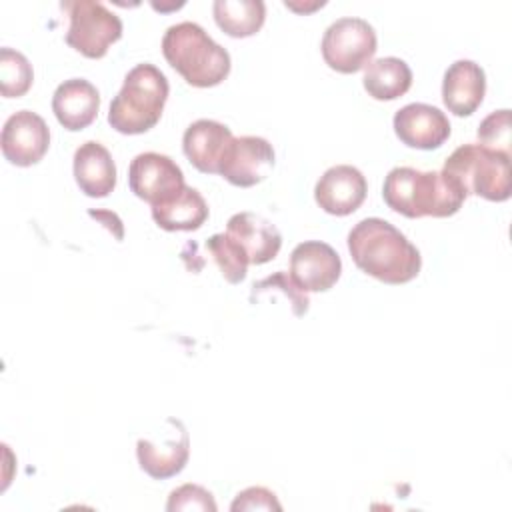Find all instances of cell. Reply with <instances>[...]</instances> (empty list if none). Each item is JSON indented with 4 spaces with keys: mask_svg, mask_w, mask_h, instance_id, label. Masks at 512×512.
<instances>
[{
    "mask_svg": "<svg viewBox=\"0 0 512 512\" xmlns=\"http://www.w3.org/2000/svg\"><path fill=\"white\" fill-rule=\"evenodd\" d=\"M354 264L384 284H406L422 268L420 250L388 220L364 218L348 232Z\"/></svg>",
    "mask_w": 512,
    "mask_h": 512,
    "instance_id": "6da1fadb",
    "label": "cell"
},
{
    "mask_svg": "<svg viewBox=\"0 0 512 512\" xmlns=\"http://www.w3.org/2000/svg\"><path fill=\"white\" fill-rule=\"evenodd\" d=\"M382 198L390 210L406 218H448L462 208L466 192L442 170L396 166L384 178Z\"/></svg>",
    "mask_w": 512,
    "mask_h": 512,
    "instance_id": "7a4b0ae2",
    "label": "cell"
},
{
    "mask_svg": "<svg viewBox=\"0 0 512 512\" xmlns=\"http://www.w3.org/2000/svg\"><path fill=\"white\" fill-rule=\"evenodd\" d=\"M166 62L196 88L218 86L230 74V54L196 22L172 24L162 36Z\"/></svg>",
    "mask_w": 512,
    "mask_h": 512,
    "instance_id": "3957f363",
    "label": "cell"
},
{
    "mask_svg": "<svg viewBox=\"0 0 512 512\" xmlns=\"http://www.w3.org/2000/svg\"><path fill=\"white\" fill-rule=\"evenodd\" d=\"M168 92L170 86L160 68L150 62L136 64L110 102L108 124L120 134L148 132L160 122Z\"/></svg>",
    "mask_w": 512,
    "mask_h": 512,
    "instance_id": "277c9868",
    "label": "cell"
},
{
    "mask_svg": "<svg viewBox=\"0 0 512 512\" xmlns=\"http://www.w3.org/2000/svg\"><path fill=\"white\" fill-rule=\"evenodd\" d=\"M462 190L490 202H504L510 198V154L482 146L462 144L446 160L444 168Z\"/></svg>",
    "mask_w": 512,
    "mask_h": 512,
    "instance_id": "5b68a950",
    "label": "cell"
},
{
    "mask_svg": "<svg viewBox=\"0 0 512 512\" xmlns=\"http://www.w3.org/2000/svg\"><path fill=\"white\" fill-rule=\"evenodd\" d=\"M320 50L324 62L332 70L340 74H354L362 70L376 54V30L364 18L342 16L324 30Z\"/></svg>",
    "mask_w": 512,
    "mask_h": 512,
    "instance_id": "8992f818",
    "label": "cell"
},
{
    "mask_svg": "<svg viewBox=\"0 0 512 512\" xmlns=\"http://www.w3.org/2000/svg\"><path fill=\"white\" fill-rule=\"evenodd\" d=\"M68 10L70 26L66 44L86 58H102L122 38V20L98 0H74L62 4Z\"/></svg>",
    "mask_w": 512,
    "mask_h": 512,
    "instance_id": "52a82bcc",
    "label": "cell"
},
{
    "mask_svg": "<svg viewBox=\"0 0 512 512\" xmlns=\"http://www.w3.org/2000/svg\"><path fill=\"white\" fill-rule=\"evenodd\" d=\"M50 146V128L44 118L32 110H18L4 122L0 148L14 166H32L44 158Z\"/></svg>",
    "mask_w": 512,
    "mask_h": 512,
    "instance_id": "ba28073f",
    "label": "cell"
},
{
    "mask_svg": "<svg viewBox=\"0 0 512 512\" xmlns=\"http://www.w3.org/2000/svg\"><path fill=\"white\" fill-rule=\"evenodd\" d=\"M274 148L262 136L232 138L218 174L232 186L250 188L260 184L274 168Z\"/></svg>",
    "mask_w": 512,
    "mask_h": 512,
    "instance_id": "9c48e42d",
    "label": "cell"
},
{
    "mask_svg": "<svg viewBox=\"0 0 512 512\" xmlns=\"http://www.w3.org/2000/svg\"><path fill=\"white\" fill-rule=\"evenodd\" d=\"M342 274L338 252L322 240L300 242L290 254V280L302 292H326Z\"/></svg>",
    "mask_w": 512,
    "mask_h": 512,
    "instance_id": "30bf717a",
    "label": "cell"
},
{
    "mask_svg": "<svg viewBox=\"0 0 512 512\" xmlns=\"http://www.w3.org/2000/svg\"><path fill=\"white\" fill-rule=\"evenodd\" d=\"M128 184L140 200L154 206L184 186V174L170 156L142 152L130 162Z\"/></svg>",
    "mask_w": 512,
    "mask_h": 512,
    "instance_id": "8fae6325",
    "label": "cell"
},
{
    "mask_svg": "<svg viewBox=\"0 0 512 512\" xmlns=\"http://www.w3.org/2000/svg\"><path fill=\"white\" fill-rule=\"evenodd\" d=\"M170 430L162 442L138 438L136 458L140 468L154 480H166L184 470L190 458V436L182 420L168 418Z\"/></svg>",
    "mask_w": 512,
    "mask_h": 512,
    "instance_id": "7c38bea8",
    "label": "cell"
},
{
    "mask_svg": "<svg viewBox=\"0 0 512 512\" xmlns=\"http://www.w3.org/2000/svg\"><path fill=\"white\" fill-rule=\"evenodd\" d=\"M394 132L402 144L418 150L440 148L450 138L448 116L424 102H412L402 106L392 120Z\"/></svg>",
    "mask_w": 512,
    "mask_h": 512,
    "instance_id": "4fadbf2b",
    "label": "cell"
},
{
    "mask_svg": "<svg viewBox=\"0 0 512 512\" xmlns=\"http://www.w3.org/2000/svg\"><path fill=\"white\" fill-rule=\"evenodd\" d=\"M368 192L364 174L352 164L330 166L314 186L316 204L332 216H348L356 212Z\"/></svg>",
    "mask_w": 512,
    "mask_h": 512,
    "instance_id": "5bb4252c",
    "label": "cell"
},
{
    "mask_svg": "<svg viewBox=\"0 0 512 512\" xmlns=\"http://www.w3.org/2000/svg\"><path fill=\"white\" fill-rule=\"evenodd\" d=\"M232 138L234 136L226 124L210 118H200L184 130L182 150L196 170L204 174H218L220 162Z\"/></svg>",
    "mask_w": 512,
    "mask_h": 512,
    "instance_id": "9a60e30c",
    "label": "cell"
},
{
    "mask_svg": "<svg viewBox=\"0 0 512 512\" xmlns=\"http://www.w3.org/2000/svg\"><path fill=\"white\" fill-rule=\"evenodd\" d=\"M226 234L244 250L248 262L256 266L274 260L282 246L280 230L254 212H238L230 216Z\"/></svg>",
    "mask_w": 512,
    "mask_h": 512,
    "instance_id": "2e32d148",
    "label": "cell"
},
{
    "mask_svg": "<svg viewBox=\"0 0 512 512\" xmlns=\"http://www.w3.org/2000/svg\"><path fill=\"white\" fill-rule=\"evenodd\" d=\"M486 94V74L474 60H456L442 80V102L456 116H470L478 110Z\"/></svg>",
    "mask_w": 512,
    "mask_h": 512,
    "instance_id": "e0dca14e",
    "label": "cell"
},
{
    "mask_svg": "<svg viewBox=\"0 0 512 512\" xmlns=\"http://www.w3.org/2000/svg\"><path fill=\"white\" fill-rule=\"evenodd\" d=\"M100 110V92L86 78H70L58 84L52 96L56 120L70 132L90 126Z\"/></svg>",
    "mask_w": 512,
    "mask_h": 512,
    "instance_id": "ac0fdd59",
    "label": "cell"
},
{
    "mask_svg": "<svg viewBox=\"0 0 512 512\" xmlns=\"http://www.w3.org/2000/svg\"><path fill=\"white\" fill-rule=\"evenodd\" d=\"M74 180L90 198H104L116 186V164L106 146L96 140L80 144L74 152Z\"/></svg>",
    "mask_w": 512,
    "mask_h": 512,
    "instance_id": "d6986e66",
    "label": "cell"
},
{
    "mask_svg": "<svg viewBox=\"0 0 512 512\" xmlns=\"http://www.w3.org/2000/svg\"><path fill=\"white\" fill-rule=\"evenodd\" d=\"M154 222L168 232L198 230L208 218V204L192 186H182L166 200L152 206Z\"/></svg>",
    "mask_w": 512,
    "mask_h": 512,
    "instance_id": "ffe728a7",
    "label": "cell"
},
{
    "mask_svg": "<svg viewBox=\"0 0 512 512\" xmlns=\"http://www.w3.org/2000/svg\"><path fill=\"white\" fill-rule=\"evenodd\" d=\"M362 84L374 100H396L410 90L412 70L402 58H376L366 64Z\"/></svg>",
    "mask_w": 512,
    "mask_h": 512,
    "instance_id": "44dd1931",
    "label": "cell"
},
{
    "mask_svg": "<svg viewBox=\"0 0 512 512\" xmlns=\"http://www.w3.org/2000/svg\"><path fill=\"white\" fill-rule=\"evenodd\" d=\"M212 14L218 28L232 38L254 36L266 20V4L262 0H216Z\"/></svg>",
    "mask_w": 512,
    "mask_h": 512,
    "instance_id": "7402d4cb",
    "label": "cell"
},
{
    "mask_svg": "<svg viewBox=\"0 0 512 512\" xmlns=\"http://www.w3.org/2000/svg\"><path fill=\"white\" fill-rule=\"evenodd\" d=\"M34 82V70L30 60L14 50L0 48V92L4 98H20L24 96Z\"/></svg>",
    "mask_w": 512,
    "mask_h": 512,
    "instance_id": "603a6c76",
    "label": "cell"
},
{
    "mask_svg": "<svg viewBox=\"0 0 512 512\" xmlns=\"http://www.w3.org/2000/svg\"><path fill=\"white\" fill-rule=\"evenodd\" d=\"M206 250L216 260L220 274L226 282L240 284L246 278L250 262H248L244 250L226 232L210 236L206 242Z\"/></svg>",
    "mask_w": 512,
    "mask_h": 512,
    "instance_id": "cb8c5ba5",
    "label": "cell"
},
{
    "mask_svg": "<svg viewBox=\"0 0 512 512\" xmlns=\"http://www.w3.org/2000/svg\"><path fill=\"white\" fill-rule=\"evenodd\" d=\"M478 140L482 146L510 154L512 152L510 110L502 108V110L490 112L478 126Z\"/></svg>",
    "mask_w": 512,
    "mask_h": 512,
    "instance_id": "d4e9b609",
    "label": "cell"
},
{
    "mask_svg": "<svg viewBox=\"0 0 512 512\" xmlns=\"http://www.w3.org/2000/svg\"><path fill=\"white\" fill-rule=\"evenodd\" d=\"M168 512H190V510H200V512H216L218 506L214 502L212 492H208L204 486L198 484H182L176 490L170 492L168 502H166Z\"/></svg>",
    "mask_w": 512,
    "mask_h": 512,
    "instance_id": "484cf974",
    "label": "cell"
},
{
    "mask_svg": "<svg viewBox=\"0 0 512 512\" xmlns=\"http://www.w3.org/2000/svg\"><path fill=\"white\" fill-rule=\"evenodd\" d=\"M270 288H272V290H282V292L288 296V300L292 302V312H294V316H304V314L308 312L310 300H308L306 292H302L300 288H296V284L290 280V276H288L284 270H278L276 274L266 276V278L260 280V282H254V286H252V296L258 294V292H262V290H270Z\"/></svg>",
    "mask_w": 512,
    "mask_h": 512,
    "instance_id": "4316f807",
    "label": "cell"
},
{
    "mask_svg": "<svg viewBox=\"0 0 512 512\" xmlns=\"http://www.w3.org/2000/svg\"><path fill=\"white\" fill-rule=\"evenodd\" d=\"M232 512H246V510H282L276 494L264 486H250L236 494L230 504Z\"/></svg>",
    "mask_w": 512,
    "mask_h": 512,
    "instance_id": "83f0119b",
    "label": "cell"
},
{
    "mask_svg": "<svg viewBox=\"0 0 512 512\" xmlns=\"http://www.w3.org/2000/svg\"><path fill=\"white\" fill-rule=\"evenodd\" d=\"M88 216L100 220L116 240H122L124 238V226H122V220L118 218V214L110 212V210H88Z\"/></svg>",
    "mask_w": 512,
    "mask_h": 512,
    "instance_id": "f1b7e54d",
    "label": "cell"
},
{
    "mask_svg": "<svg viewBox=\"0 0 512 512\" xmlns=\"http://www.w3.org/2000/svg\"><path fill=\"white\" fill-rule=\"evenodd\" d=\"M284 6L298 14H310L322 6H326V0H314V2H298V0H284Z\"/></svg>",
    "mask_w": 512,
    "mask_h": 512,
    "instance_id": "f546056e",
    "label": "cell"
},
{
    "mask_svg": "<svg viewBox=\"0 0 512 512\" xmlns=\"http://www.w3.org/2000/svg\"><path fill=\"white\" fill-rule=\"evenodd\" d=\"M180 6H184V2H178V4H168V6H158V4H154V2H152V8H156V10H160V12H166V10H176V8H180Z\"/></svg>",
    "mask_w": 512,
    "mask_h": 512,
    "instance_id": "4dcf8cb0",
    "label": "cell"
}]
</instances>
